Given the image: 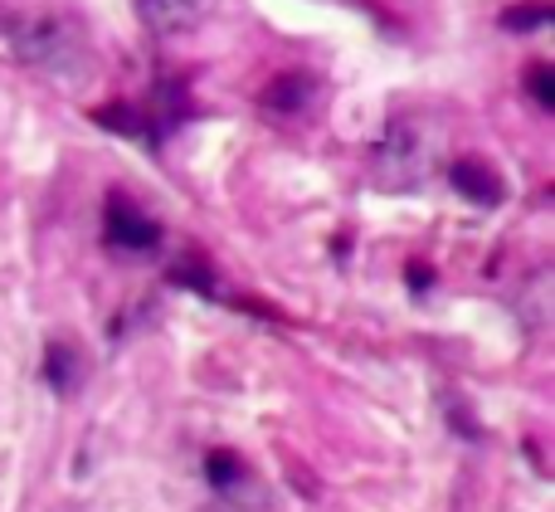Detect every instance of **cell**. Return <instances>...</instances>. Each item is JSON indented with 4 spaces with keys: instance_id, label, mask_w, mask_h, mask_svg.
Here are the masks:
<instances>
[{
    "instance_id": "obj_1",
    "label": "cell",
    "mask_w": 555,
    "mask_h": 512,
    "mask_svg": "<svg viewBox=\"0 0 555 512\" xmlns=\"http://www.w3.org/2000/svg\"><path fill=\"white\" fill-rule=\"evenodd\" d=\"M10 49L25 68L59 88H78L93 78V49H88V29L64 10H25L10 20Z\"/></svg>"
},
{
    "instance_id": "obj_2",
    "label": "cell",
    "mask_w": 555,
    "mask_h": 512,
    "mask_svg": "<svg viewBox=\"0 0 555 512\" xmlns=\"http://www.w3.org/2000/svg\"><path fill=\"white\" fill-rule=\"evenodd\" d=\"M103 240L113 244V249L146 254V249L162 244V225H156L152 215L132 201V195L107 191V201H103Z\"/></svg>"
},
{
    "instance_id": "obj_3",
    "label": "cell",
    "mask_w": 555,
    "mask_h": 512,
    "mask_svg": "<svg viewBox=\"0 0 555 512\" xmlns=\"http://www.w3.org/2000/svg\"><path fill=\"white\" fill-rule=\"evenodd\" d=\"M210 10H215V0H137L142 25L156 29V35H176V29L201 25Z\"/></svg>"
},
{
    "instance_id": "obj_4",
    "label": "cell",
    "mask_w": 555,
    "mask_h": 512,
    "mask_svg": "<svg viewBox=\"0 0 555 512\" xmlns=\"http://www.w3.org/2000/svg\"><path fill=\"white\" fill-rule=\"evenodd\" d=\"M449 185L473 205H498L502 201L498 171H492L488 162H478V156H459V162L449 166Z\"/></svg>"
},
{
    "instance_id": "obj_5",
    "label": "cell",
    "mask_w": 555,
    "mask_h": 512,
    "mask_svg": "<svg viewBox=\"0 0 555 512\" xmlns=\"http://www.w3.org/2000/svg\"><path fill=\"white\" fill-rule=\"evenodd\" d=\"M312 93H317V78L287 68V74H278L273 84L263 88V107H269L273 117H297L302 107H312Z\"/></svg>"
},
{
    "instance_id": "obj_6",
    "label": "cell",
    "mask_w": 555,
    "mask_h": 512,
    "mask_svg": "<svg viewBox=\"0 0 555 512\" xmlns=\"http://www.w3.org/2000/svg\"><path fill=\"white\" fill-rule=\"evenodd\" d=\"M205 478H210V488H215V494H224V498L254 494L249 464H244L240 455H230V449H215V455H205Z\"/></svg>"
},
{
    "instance_id": "obj_7",
    "label": "cell",
    "mask_w": 555,
    "mask_h": 512,
    "mask_svg": "<svg viewBox=\"0 0 555 512\" xmlns=\"http://www.w3.org/2000/svg\"><path fill=\"white\" fill-rule=\"evenodd\" d=\"M93 123L113 127V132H122V137H142V142H156V132H152V123H146L142 107H127V103L93 107Z\"/></svg>"
},
{
    "instance_id": "obj_8",
    "label": "cell",
    "mask_w": 555,
    "mask_h": 512,
    "mask_svg": "<svg viewBox=\"0 0 555 512\" xmlns=\"http://www.w3.org/2000/svg\"><path fill=\"white\" fill-rule=\"evenodd\" d=\"M44 381H49L54 391H74V386H78V351L68 347L64 337L44 347Z\"/></svg>"
},
{
    "instance_id": "obj_9",
    "label": "cell",
    "mask_w": 555,
    "mask_h": 512,
    "mask_svg": "<svg viewBox=\"0 0 555 512\" xmlns=\"http://www.w3.org/2000/svg\"><path fill=\"white\" fill-rule=\"evenodd\" d=\"M551 20V5L546 0H521V5L502 10V29H512V35H527V29H541Z\"/></svg>"
},
{
    "instance_id": "obj_10",
    "label": "cell",
    "mask_w": 555,
    "mask_h": 512,
    "mask_svg": "<svg viewBox=\"0 0 555 512\" xmlns=\"http://www.w3.org/2000/svg\"><path fill=\"white\" fill-rule=\"evenodd\" d=\"M531 98H537L541 107H555V68L551 64H531Z\"/></svg>"
},
{
    "instance_id": "obj_11",
    "label": "cell",
    "mask_w": 555,
    "mask_h": 512,
    "mask_svg": "<svg viewBox=\"0 0 555 512\" xmlns=\"http://www.w3.org/2000/svg\"><path fill=\"white\" fill-rule=\"evenodd\" d=\"M429 279H434V273L424 269V264H414V269H410V283H414V289H429Z\"/></svg>"
},
{
    "instance_id": "obj_12",
    "label": "cell",
    "mask_w": 555,
    "mask_h": 512,
    "mask_svg": "<svg viewBox=\"0 0 555 512\" xmlns=\"http://www.w3.org/2000/svg\"><path fill=\"white\" fill-rule=\"evenodd\" d=\"M205 512H224V508H205Z\"/></svg>"
}]
</instances>
